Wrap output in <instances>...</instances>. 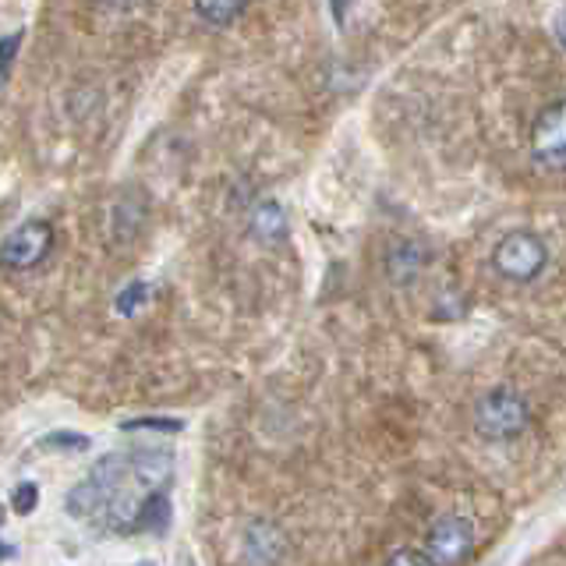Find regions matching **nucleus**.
<instances>
[{
	"label": "nucleus",
	"instance_id": "f257e3e1",
	"mask_svg": "<svg viewBox=\"0 0 566 566\" xmlns=\"http://www.w3.org/2000/svg\"><path fill=\"white\" fill-rule=\"evenodd\" d=\"M531 425V411L528 400L520 397L517 390H488L479 404H474V432L488 443H506L517 439L520 432Z\"/></svg>",
	"mask_w": 566,
	"mask_h": 566
},
{
	"label": "nucleus",
	"instance_id": "f03ea898",
	"mask_svg": "<svg viewBox=\"0 0 566 566\" xmlns=\"http://www.w3.org/2000/svg\"><path fill=\"white\" fill-rule=\"evenodd\" d=\"M493 266L503 280L531 283L545 273L549 266V245L534 231H510L493 251Z\"/></svg>",
	"mask_w": 566,
	"mask_h": 566
},
{
	"label": "nucleus",
	"instance_id": "7ed1b4c3",
	"mask_svg": "<svg viewBox=\"0 0 566 566\" xmlns=\"http://www.w3.org/2000/svg\"><path fill=\"white\" fill-rule=\"evenodd\" d=\"M54 241H57V234L47 220H28L4 237V245H0V266L14 273L36 270V266L54 251Z\"/></svg>",
	"mask_w": 566,
	"mask_h": 566
},
{
	"label": "nucleus",
	"instance_id": "20e7f679",
	"mask_svg": "<svg viewBox=\"0 0 566 566\" xmlns=\"http://www.w3.org/2000/svg\"><path fill=\"white\" fill-rule=\"evenodd\" d=\"M531 153L549 170L566 174V99L549 103L531 128Z\"/></svg>",
	"mask_w": 566,
	"mask_h": 566
},
{
	"label": "nucleus",
	"instance_id": "39448f33",
	"mask_svg": "<svg viewBox=\"0 0 566 566\" xmlns=\"http://www.w3.org/2000/svg\"><path fill=\"white\" fill-rule=\"evenodd\" d=\"M471 549H474V528L460 514H443L428 528V556L436 559V566L464 563L471 556Z\"/></svg>",
	"mask_w": 566,
	"mask_h": 566
},
{
	"label": "nucleus",
	"instance_id": "423d86ee",
	"mask_svg": "<svg viewBox=\"0 0 566 566\" xmlns=\"http://www.w3.org/2000/svg\"><path fill=\"white\" fill-rule=\"evenodd\" d=\"M287 553V534L273 520H251L241 539V559L245 566H276Z\"/></svg>",
	"mask_w": 566,
	"mask_h": 566
},
{
	"label": "nucleus",
	"instance_id": "0eeeda50",
	"mask_svg": "<svg viewBox=\"0 0 566 566\" xmlns=\"http://www.w3.org/2000/svg\"><path fill=\"white\" fill-rule=\"evenodd\" d=\"M425 262H428L425 245L411 241V237H397V241L386 248V276L393 283H414L425 270Z\"/></svg>",
	"mask_w": 566,
	"mask_h": 566
},
{
	"label": "nucleus",
	"instance_id": "6e6552de",
	"mask_svg": "<svg viewBox=\"0 0 566 566\" xmlns=\"http://www.w3.org/2000/svg\"><path fill=\"white\" fill-rule=\"evenodd\" d=\"M248 231L256 241L262 245H283L291 234V220H287V210L276 202V199H266L259 202L256 210H251V220H248Z\"/></svg>",
	"mask_w": 566,
	"mask_h": 566
},
{
	"label": "nucleus",
	"instance_id": "1a4fd4ad",
	"mask_svg": "<svg viewBox=\"0 0 566 566\" xmlns=\"http://www.w3.org/2000/svg\"><path fill=\"white\" fill-rule=\"evenodd\" d=\"M131 474L149 488H163L174 479V457L167 450H139L131 453Z\"/></svg>",
	"mask_w": 566,
	"mask_h": 566
},
{
	"label": "nucleus",
	"instance_id": "9d476101",
	"mask_svg": "<svg viewBox=\"0 0 566 566\" xmlns=\"http://www.w3.org/2000/svg\"><path fill=\"white\" fill-rule=\"evenodd\" d=\"M131 474V457L125 453H107V457H99L93 471H89V482H96L103 493L114 496V493H121V485L125 479Z\"/></svg>",
	"mask_w": 566,
	"mask_h": 566
},
{
	"label": "nucleus",
	"instance_id": "9b49d317",
	"mask_svg": "<svg viewBox=\"0 0 566 566\" xmlns=\"http://www.w3.org/2000/svg\"><path fill=\"white\" fill-rule=\"evenodd\" d=\"M139 506L142 503H135V496L114 493L110 503H107V510H103V524H107L110 531H117V534L139 531Z\"/></svg>",
	"mask_w": 566,
	"mask_h": 566
},
{
	"label": "nucleus",
	"instance_id": "f8f14e48",
	"mask_svg": "<svg viewBox=\"0 0 566 566\" xmlns=\"http://www.w3.org/2000/svg\"><path fill=\"white\" fill-rule=\"evenodd\" d=\"M245 11H248V0H196V14L205 25H216V28L241 22Z\"/></svg>",
	"mask_w": 566,
	"mask_h": 566
},
{
	"label": "nucleus",
	"instance_id": "ddd939ff",
	"mask_svg": "<svg viewBox=\"0 0 566 566\" xmlns=\"http://www.w3.org/2000/svg\"><path fill=\"white\" fill-rule=\"evenodd\" d=\"M107 503H110V496L103 493L96 482L85 479L82 485H74L68 493V514L71 517H96V514L107 510Z\"/></svg>",
	"mask_w": 566,
	"mask_h": 566
},
{
	"label": "nucleus",
	"instance_id": "4468645a",
	"mask_svg": "<svg viewBox=\"0 0 566 566\" xmlns=\"http://www.w3.org/2000/svg\"><path fill=\"white\" fill-rule=\"evenodd\" d=\"M167 528H170V499L163 488H153V493L145 496V503L139 506V531L163 534Z\"/></svg>",
	"mask_w": 566,
	"mask_h": 566
},
{
	"label": "nucleus",
	"instance_id": "2eb2a0df",
	"mask_svg": "<svg viewBox=\"0 0 566 566\" xmlns=\"http://www.w3.org/2000/svg\"><path fill=\"white\" fill-rule=\"evenodd\" d=\"M149 302V283L135 280V283H128V287L117 294V316H135V311Z\"/></svg>",
	"mask_w": 566,
	"mask_h": 566
},
{
	"label": "nucleus",
	"instance_id": "dca6fc26",
	"mask_svg": "<svg viewBox=\"0 0 566 566\" xmlns=\"http://www.w3.org/2000/svg\"><path fill=\"white\" fill-rule=\"evenodd\" d=\"M43 450H64V453H82L89 450V436H79V432H50V436L39 439Z\"/></svg>",
	"mask_w": 566,
	"mask_h": 566
},
{
	"label": "nucleus",
	"instance_id": "f3484780",
	"mask_svg": "<svg viewBox=\"0 0 566 566\" xmlns=\"http://www.w3.org/2000/svg\"><path fill=\"white\" fill-rule=\"evenodd\" d=\"M39 506V485H33V482H22L19 488H14V496H11V510L14 514H22V517H28Z\"/></svg>",
	"mask_w": 566,
	"mask_h": 566
},
{
	"label": "nucleus",
	"instance_id": "a211bd4d",
	"mask_svg": "<svg viewBox=\"0 0 566 566\" xmlns=\"http://www.w3.org/2000/svg\"><path fill=\"white\" fill-rule=\"evenodd\" d=\"M19 47H22V33H11V36L0 39V85L8 82L14 57H19Z\"/></svg>",
	"mask_w": 566,
	"mask_h": 566
},
{
	"label": "nucleus",
	"instance_id": "6ab92c4d",
	"mask_svg": "<svg viewBox=\"0 0 566 566\" xmlns=\"http://www.w3.org/2000/svg\"><path fill=\"white\" fill-rule=\"evenodd\" d=\"M121 428L125 432H139V428H149V432H181L185 422L181 418H135V422H125Z\"/></svg>",
	"mask_w": 566,
	"mask_h": 566
},
{
	"label": "nucleus",
	"instance_id": "aec40b11",
	"mask_svg": "<svg viewBox=\"0 0 566 566\" xmlns=\"http://www.w3.org/2000/svg\"><path fill=\"white\" fill-rule=\"evenodd\" d=\"M386 566H436V559L428 553H418V549H400V553L386 559Z\"/></svg>",
	"mask_w": 566,
	"mask_h": 566
},
{
	"label": "nucleus",
	"instance_id": "412c9836",
	"mask_svg": "<svg viewBox=\"0 0 566 566\" xmlns=\"http://www.w3.org/2000/svg\"><path fill=\"white\" fill-rule=\"evenodd\" d=\"M553 33H556V39H559V47L566 50V4H563V8H559V14H556Z\"/></svg>",
	"mask_w": 566,
	"mask_h": 566
},
{
	"label": "nucleus",
	"instance_id": "4be33fe9",
	"mask_svg": "<svg viewBox=\"0 0 566 566\" xmlns=\"http://www.w3.org/2000/svg\"><path fill=\"white\" fill-rule=\"evenodd\" d=\"M107 4H114V8H131V4H139V0H107Z\"/></svg>",
	"mask_w": 566,
	"mask_h": 566
}]
</instances>
